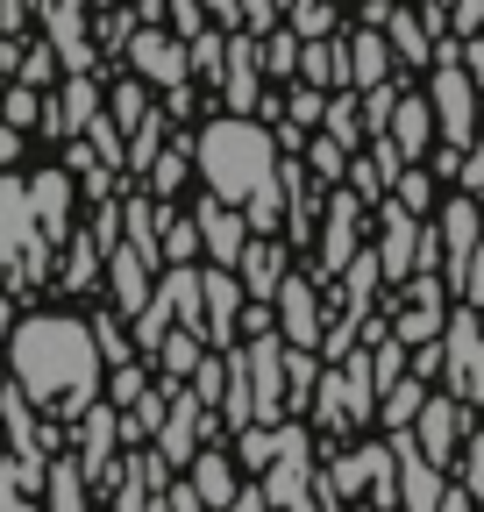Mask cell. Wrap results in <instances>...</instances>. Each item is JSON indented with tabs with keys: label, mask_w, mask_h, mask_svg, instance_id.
<instances>
[{
	"label": "cell",
	"mask_w": 484,
	"mask_h": 512,
	"mask_svg": "<svg viewBox=\"0 0 484 512\" xmlns=\"http://www.w3.org/2000/svg\"><path fill=\"white\" fill-rule=\"evenodd\" d=\"M321 107H328V93H321V86H299V93H292V128H314V121H321Z\"/></svg>",
	"instance_id": "f5cc1de1"
},
{
	"label": "cell",
	"mask_w": 484,
	"mask_h": 512,
	"mask_svg": "<svg viewBox=\"0 0 484 512\" xmlns=\"http://www.w3.org/2000/svg\"><path fill=\"white\" fill-rule=\"evenodd\" d=\"M235 278H242V292H250V299H271L278 278H285V249H278V235H250V242H242Z\"/></svg>",
	"instance_id": "d4e9b609"
},
{
	"label": "cell",
	"mask_w": 484,
	"mask_h": 512,
	"mask_svg": "<svg viewBox=\"0 0 484 512\" xmlns=\"http://www.w3.org/2000/svg\"><path fill=\"white\" fill-rule=\"evenodd\" d=\"M242 363H250V413H257V427H278V420H292L285 413V335H250L242 342Z\"/></svg>",
	"instance_id": "52a82bcc"
},
{
	"label": "cell",
	"mask_w": 484,
	"mask_h": 512,
	"mask_svg": "<svg viewBox=\"0 0 484 512\" xmlns=\"http://www.w3.org/2000/svg\"><path fill=\"white\" fill-rule=\"evenodd\" d=\"M228 512H271V498H264V484H250V491H235V498H228Z\"/></svg>",
	"instance_id": "6f0895ef"
},
{
	"label": "cell",
	"mask_w": 484,
	"mask_h": 512,
	"mask_svg": "<svg viewBox=\"0 0 484 512\" xmlns=\"http://www.w3.org/2000/svg\"><path fill=\"white\" fill-rule=\"evenodd\" d=\"M200 441H221V420L193 399V384H178V377H171V399H164V420H157L150 448H157V456L171 463V477H178V470L200 456Z\"/></svg>",
	"instance_id": "5b68a950"
},
{
	"label": "cell",
	"mask_w": 484,
	"mask_h": 512,
	"mask_svg": "<svg viewBox=\"0 0 484 512\" xmlns=\"http://www.w3.org/2000/svg\"><path fill=\"white\" fill-rule=\"evenodd\" d=\"M186 384H193V399L214 413V406H221V384H228V356H221V349H207V356L193 363V377H186Z\"/></svg>",
	"instance_id": "74e56055"
},
{
	"label": "cell",
	"mask_w": 484,
	"mask_h": 512,
	"mask_svg": "<svg viewBox=\"0 0 484 512\" xmlns=\"http://www.w3.org/2000/svg\"><path fill=\"white\" fill-rule=\"evenodd\" d=\"M93 264H100V242H93V235H72V264H65V285H72V292H86V285H93Z\"/></svg>",
	"instance_id": "7dc6e473"
},
{
	"label": "cell",
	"mask_w": 484,
	"mask_h": 512,
	"mask_svg": "<svg viewBox=\"0 0 484 512\" xmlns=\"http://www.w3.org/2000/svg\"><path fill=\"white\" fill-rule=\"evenodd\" d=\"M29 214H36V235L65 242L72 235V178L65 171H36L29 178Z\"/></svg>",
	"instance_id": "7402d4cb"
},
{
	"label": "cell",
	"mask_w": 484,
	"mask_h": 512,
	"mask_svg": "<svg viewBox=\"0 0 484 512\" xmlns=\"http://www.w3.org/2000/svg\"><path fill=\"white\" fill-rule=\"evenodd\" d=\"M257 57H264V72H285V79H292V64H299V36H292V29H271V36L257 43Z\"/></svg>",
	"instance_id": "bcb514c9"
},
{
	"label": "cell",
	"mask_w": 484,
	"mask_h": 512,
	"mask_svg": "<svg viewBox=\"0 0 484 512\" xmlns=\"http://www.w3.org/2000/svg\"><path fill=\"white\" fill-rule=\"evenodd\" d=\"M456 299H463V306H484V242L470 249V264H463V278H456Z\"/></svg>",
	"instance_id": "f907efd6"
},
{
	"label": "cell",
	"mask_w": 484,
	"mask_h": 512,
	"mask_svg": "<svg viewBox=\"0 0 484 512\" xmlns=\"http://www.w3.org/2000/svg\"><path fill=\"white\" fill-rule=\"evenodd\" d=\"M413 377H420V384L442 377V335H435V342H413Z\"/></svg>",
	"instance_id": "db71d44e"
},
{
	"label": "cell",
	"mask_w": 484,
	"mask_h": 512,
	"mask_svg": "<svg viewBox=\"0 0 484 512\" xmlns=\"http://www.w3.org/2000/svg\"><path fill=\"white\" fill-rule=\"evenodd\" d=\"M342 164H349V150H342V143H328V136L307 150V171H314V178H342Z\"/></svg>",
	"instance_id": "816d5d0a"
},
{
	"label": "cell",
	"mask_w": 484,
	"mask_h": 512,
	"mask_svg": "<svg viewBox=\"0 0 484 512\" xmlns=\"http://www.w3.org/2000/svg\"><path fill=\"white\" fill-rule=\"evenodd\" d=\"M271 456H278V427H257L250 420V427L235 434V470H264Z\"/></svg>",
	"instance_id": "8d00e7d4"
},
{
	"label": "cell",
	"mask_w": 484,
	"mask_h": 512,
	"mask_svg": "<svg viewBox=\"0 0 484 512\" xmlns=\"http://www.w3.org/2000/svg\"><path fill=\"white\" fill-rule=\"evenodd\" d=\"M79 8H86V0H50V36H57V50H65L72 72H86V64H93L86 29H79Z\"/></svg>",
	"instance_id": "4dcf8cb0"
},
{
	"label": "cell",
	"mask_w": 484,
	"mask_h": 512,
	"mask_svg": "<svg viewBox=\"0 0 484 512\" xmlns=\"http://www.w3.org/2000/svg\"><path fill=\"white\" fill-rule=\"evenodd\" d=\"M50 79H57V50H50V43H29V50H15V86H36V93H43Z\"/></svg>",
	"instance_id": "f35d334b"
},
{
	"label": "cell",
	"mask_w": 484,
	"mask_h": 512,
	"mask_svg": "<svg viewBox=\"0 0 484 512\" xmlns=\"http://www.w3.org/2000/svg\"><path fill=\"white\" fill-rule=\"evenodd\" d=\"M257 79H264L257 36H250V29H235L228 50H221V93H228V114H257Z\"/></svg>",
	"instance_id": "2e32d148"
},
{
	"label": "cell",
	"mask_w": 484,
	"mask_h": 512,
	"mask_svg": "<svg viewBox=\"0 0 484 512\" xmlns=\"http://www.w3.org/2000/svg\"><path fill=\"white\" fill-rule=\"evenodd\" d=\"M43 512H86V477H79V456L43 463Z\"/></svg>",
	"instance_id": "f1b7e54d"
},
{
	"label": "cell",
	"mask_w": 484,
	"mask_h": 512,
	"mask_svg": "<svg viewBox=\"0 0 484 512\" xmlns=\"http://www.w3.org/2000/svg\"><path fill=\"white\" fill-rule=\"evenodd\" d=\"M171 320H178V313H171V299H164V285H150V306H143V313L129 320V328H136V342H143V349H157V342H164V328H171Z\"/></svg>",
	"instance_id": "ab89813d"
},
{
	"label": "cell",
	"mask_w": 484,
	"mask_h": 512,
	"mask_svg": "<svg viewBox=\"0 0 484 512\" xmlns=\"http://www.w3.org/2000/svg\"><path fill=\"white\" fill-rule=\"evenodd\" d=\"M442 377L463 406H484V328H477V306H449L442 313Z\"/></svg>",
	"instance_id": "8992f818"
},
{
	"label": "cell",
	"mask_w": 484,
	"mask_h": 512,
	"mask_svg": "<svg viewBox=\"0 0 484 512\" xmlns=\"http://www.w3.org/2000/svg\"><path fill=\"white\" fill-rule=\"evenodd\" d=\"M314 384H321V356H314V349H292V342H285V413L314 406Z\"/></svg>",
	"instance_id": "1f68e13d"
},
{
	"label": "cell",
	"mask_w": 484,
	"mask_h": 512,
	"mask_svg": "<svg viewBox=\"0 0 484 512\" xmlns=\"http://www.w3.org/2000/svg\"><path fill=\"white\" fill-rule=\"evenodd\" d=\"M107 107H114L107 121L121 128V136H129V128H143V114H150V100H143V79H136V86H114V100H107Z\"/></svg>",
	"instance_id": "ee69618b"
},
{
	"label": "cell",
	"mask_w": 484,
	"mask_h": 512,
	"mask_svg": "<svg viewBox=\"0 0 484 512\" xmlns=\"http://www.w3.org/2000/svg\"><path fill=\"white\" fill-rule=\"evenodd\" d=\"M93 114H100V86H93L86 72H72V79H65V100L50 107V128H57V136H79Z\"/></svg>",
	"instance_id": "484cf974"
},
{
	"label": "cell",
	"mask_w": 484,
	"mask_h": 512,
	"mask_svg": "<svg viewBox=\"0 0 484 512\" xmlns=\"http://www.w3.org/2000/svg\"><path fill=\"white\" fill-rule=\"evenodd\" d=\"M314 413L328 434H349L378 413V384H371V349H349L342 363H321V384H314Z\"/></svg>",
	"instance_id": "3957f363"
},
{
	"label": "cell",
	"mask_w": 484,
	"mask_h": 512,
	"mask_svg": "<svg viewBox=\"0 0 484 512\" xmlns=\"http://www.w3.org/2000/svg\"><path fill=\"white\" fill-rule=\"evenodd\" d=\"M385 43H392V57H406V64H435V36L420 29V15H406V8H385Z\"/></svg>",
	"instance_id": "83f0119b"
},
{
	"label": "cell",
	"mask_w": 484,
	"mask_h": 512,
	"mask_svg": "<svg viewBox=\"0 0 484 512\" xmlns=\"http://www.w3.org/2000/svg\"><path fill=\"white\" fill-rule=\"evenodd\" d=\"M8 370L15 384L29 392L36 413L50 420H79L93 399H100V349H93V328L86 320H65V313H29L15 320V335H8Z\"/></svg>",
	"instance_id": "6da1fadb"
},
{
	"label": "cell",
	"mask_w": 484,
	"mask_h": 512,
	"mask_svg": "<svg viewBox=\"0 0 484 512\" xmlns=\"http://www.w3.org/2000/svg\"><path fill=\"white\" fill-rule=\"evenodd\" d=\"M43 8H50V0H43Z\"/></svg>",
	"instance_id": "be15d7a7"
},
{
	"label": "cell",
	"mask_w": 484,
	"mask_h": 512,
	"mask_svg": "<svg viewBox=\"0 0 484 512\" xmlns=\"http://www.w3.org/2000/svg\"><path fill=\"white\" fill-rule=\"evenodd\" d=\"M435 228H442V264H449V278H442V285H456V278H463V264H470V249L484 242V207L463 192V200H449V207L435 214Z\"/></svg>",
	"instance_id": "ac0fdd59"
},
{
	"label": "cell",
	"mask_w": 484,
	"mask_h": 512,
	"mask_svg": "<svg viewBox=\"0 0 484 512\" xmlns=\"http://www.w3.org/2000/svg\"><path fill=\"white\" fill-rule=\"evenodd\" d=\"M342 43V86L349 93H371V86H385L392 79V43H385V29H371V22H363V29H349V36H335Z\"/></svg>",
	"instance_id": "5bb4252c"
},
{
	"label": "cell",
	"mask_w": 484,
	"mask_h": 512,
	"mask_svg": "<svg viewBox=\"0 0 484 512\" xmlns=\"http://www.w3.org/2000/svg\"><path fill=\"white\" fill-rule=\"evenodd\" d=\"M271 306H278V335L292 342V349H321V328H328V306H321V285L314 278H278V292H271Z\"/></svg>",
	"instance_id": "9c48e42d"
},
{
	"label": "cell",
	"mask_w": 484,
	"mask_h": 512,
	"mask_svg": "<svg viewBox=\"0 0 484 512\" xmlns=\"http://www.w3.org/2000/svg\"><path fill=\"white\" fill-rule=\"evenodd\" d=\"M164 512H207V505H200V491H193L186 477H171V491H164Z\"/></svg>",
	"instance_id": "9f6ffc18"
},
{
	"label": "cell",
	"mask_w": 484,
	"mask_h": 512,
	"mask_svg": "<svg viewBox=\"0 0 484 512\" xmlns=\"http://www.w3.org/2000/svg\"><path fill=\"white\" fill-rule=\"evenodd\" d=\"M299 43H314V36H335V8L328 0H292V22H285Z\"/></svg>",
	"instance_id": "60d3db41"
},
{
	"label": "cell",
	"mask_w": 484,
	"mask_h": 512,
	"mask_svg": "<svg viewBox=\"0 0 484 512\" xmlns=\"http://www.w3.org/2000/svg\"><path fill=\"white\" fill-rule=\"evenodd\" d=\"M299 86H321V93H335L342 86V43L335 36H314V43H299Z\"/></svg>",
	"instance_id": "4316f807"
},
{
	"label": "cell",
	"mask_w": 484,
	"mask_h": 512,
	"mask_svg": "<svg viewBox=\"0 0 484 512\" xmlns=\"http://www.w3.org/2000/svg\"><path fill=\"white\" fill-rule=\"evenodd\" d=\"M264 328H271V299H257L250 313H242V335H264Z\"/></svg>",
	"instance_id": "680465c9"
},
{
	"label": "cell",
	"mask_w": 484,
	"mask_h": 512,
	"mask_svg": "<svg viewBox=\"0 0 484 512\" xmlns=\"http://www.w3.org/2000/svg\"><path fill=\"white\" fill-rule=\"evenodd\" d=\"M378 221H385L378 271H385V285H406V278H413V242H420V221H413L399 200H385V207H378Z\"/></svg>",
	"instance_id": "ffe728a7"
},
{
	"label": "cell",
	"mask_w": 484,
	"mask_h": 512,
	"mask_svg": "<svg viewBox=\"0 0 484 512\" xmlns=\"http://www.w3.org/2000/svg\"><path fill=\"white\" fill-rule=\"evenodd\" d=\"M456 178H463V192H484V136L470 143V157L456 164Z\"/></svg>",
	"instance_id": "11a10c76"
},
{
	"label": "cell",
	"mask_w": 484,
	"mask_h": 512,
	"mask_svg": "<svg viewBox=\"0 0 484 512\" xmlns=\"http://www.w3.org/2000/svg\"><path fill=\"white\" fill-rule=\"evenodd\" d=\"M157 256H171V264H193V256H200V228H193V214L157 207Z\"/></svg>",
	"instance_id": "d6a6232c"
},
{
	"label": "cell",
	"mask_w": 484,
	"mask_h": 512,
	"mask_svg": "<svg viewBox=\"0 0 484 512\" xmlns=\"http://www.w3.org/2000/svg\"><path fill=\"white\" fill-rule=\"evenodd\" d=\"M392 484H399V512H435V505H442V491H449L442 463L420 456L413 427H392Z\"/></svg>",
	"instance_id": "ba28073f"
},
{
	"label": "cell",
	"mask_w": 484,
	"mask_h": 512,
	"mask_svg": "<svg viewBox=\"0 0 484 512\" xmlns=\"http://www.w3.org/2000/svg\"><path fill=\"white\" fill-rule=\"evenodd\" d=\"M193 228H200V249L214 256V264H228L235 271V256H242V242H250V221H242V207H228V200H200V214H193Z\"/></svg>",
	"instance_id": "d6986e66"
},
{
	"label": "cell",
	"mask_w": 484,
	"mask_h": 512,
	"mask_svg": "<svg viewBox=\"0 0 484 512\" xmlns=\"http://www.w3.org/2000/svg\"><path fill=\"white\" fill-rule=\"evenodd\" d=\"M8 128H29V121H43V100H36V86H8Z\"/></svg>",
	"instance_id": "681fc988"
},
{
	"label": "cell",
	"mask_w": 484,
	"mask_h": 512,
	"mask_svg": "<svg viewBox=\"0 0 484 512\" xmlns=\"http://www.w3.org/2000/svg\"><path fill=\"white\" fill-rule=\"evenodd\" d=\"M150 356H157V370H164V377H178V384H186V377H193V363L207 356V342H200L193 328H178V320H171V328H164V342H157Z\"/></svg>",
	"instance_id": "f546056e"
},
{
	"label": "cell",
	"mask_w": 484,
	"mask_h": 512,
	"mask_svg": "<svg viewBox=\"0 0 484 512\" xmlns=\"http://www.w3.org/2000/svg\"><path fill=\"white\" fill-rule=\"evenodd\" d=\"M385 143H392L406 164L428 157V150H435V107L413 100V93H399V107H392V121H385Z\"/></svg>",
	"instance_id": "cb8c5ba5"
},
{
	"label": "cell",
	"mask_w": 484,
	"mask_h": 512,
	"mask_svg": "<svg viewBox=\"0 0 484 512\" xmlns=\"http://www.w3.org/2000/svg\"><path fill=\"white\" fill-rule=\"evenodd\" d=\"M164 399H171V377H164V384H150L136 406H121V441H150V434H157V420H164Z\"/></svg>",
	"instance_id": "836d02e7"
},
{
	"label": "cell",
	"mask_w": 484,
	"mask_h": 512,
	"mask_svg": "<svg viewBox=\"0 0 484 512\" xmlns=\"http://www.w3.org/2000/svg\"><path fill=\"white\" fill-rule=\"evenodd\" d=\"M0 271H36V214L22 178H0Z\"/></svg>",
	"instance_id": "7c38bea8"
},
{
	"label": "cell",
	"mask_w": 484,
	"mask_h": 512,
	"mask_svg": "<svg viewBox=\"0 0 484 512\" xmlns=\"http://www.w3.org/2000/svg\"><path fill=\"white\" fill-rule=\"evenodd\" d=\"M420 399H428V384H420V377L406 370V377L392 384V392L378 399V420H385V427H413V413H420Z\"/></svg>",
	"instance_id": "d590c367"
},
{
	"label": "cell",
	"mask_w": 484,
	"mask_h": 512,
	"mask_svg": "<svg viewBox=\"0 0 484 512\" xmlns=\"http://www.w3.org/2000/svg\"><path fill=\"white\" fill-rule=\"evenodd\" d=\"M392 200H399L406 214H428V200H435V185H428V171H406V164H399V192H392Z\"/></svg>",
	"instance_id": "c3c4849f"
},
{
	"label": "cell",
	"mask_w": 484,
	"mask_h": 512,
	"mask_svg": "<svg viewBox=\"0 0 484 512\" xmlns=\"http://www.w3.org/2000/svg\"><path fill=\"white\" fill-rule=\"evenodd\" d=\"M442 292H449V285H442L435 271H413V278H406V306H399V328H392L406 349L442 335V313H449V299H442Z\"/></svg>",
	"instance_id": "9a60e30c"
},
{
	"label": "cell",
	"mask_w": 484,
	"mask_h": 512,
	"mask_svg": "<svg viewBox=\"0 0 484 512\" xmlns=\"http://www.w3.org/2000/svg\"><path fill=\"white\" fill-rule=\"evenodd\" d=\"M143 392H150V370H143L136 356H129V363H114V384H107V406L121 413V406H136Z\"/></svg>",
	"instance_id": "b9f144b4"
},
{
	"label": "cell",
	"mask_w": 484,
	"mask_h": 512,
	"mask_svg": "<svg viewBox=\"0 0 484 512\" xmlns=\"http://www.w3.org/2000/svg\"><path fill=\"white\" fill-rule=\"evenodd\" d=\"M463 434H470V406L449 392V399H420V413H413V441H420V456L428 463H456V448H463Z\"/></svg>",
	"instance_id": "8fae6325"
},
{
	"label": "cell",
	"mask_w": 484,
	"mask_h": 512,
	"mask_svg": "<svg viewBox=\"0 0 484 512\" xmlns=\"http://www.w3.org/2000/svg\"><path fill=\"white\" fill-rule=\"evenodd\" d=\"M200 8L221 22V29H235V15H242V0H200Z\"/></svg>",
	"instance_id": "91938a15"
},
{
	"label": "cell",
	"mask_w": 484,
	"mask_h": 512,
	"mask_svg": "<svg viewBox=\"0 0 484 512\" xmlns=\"http://www.w3.org/2000/svg\"><path fill=\"white\" fill-rule=\"evenodd\" d=\"M292 512H314V505H292Z\"/></svg>",
	"instance_id": "6125c7cd"
},
{
	"label": "cell",
	"mask_w": 484,
	"mask_h": 512,
	"mask_svg": "<svg viewBox=\"0 0 484 512\" xmlns=\"http://www.w3.org/2000/svg\"><path fill=\"white\" fill-rule=\"evenodd\" d=\"M93 328V349H100V363L114 370V363H129V342H121V313H100V320H86Z\"/></svg>",
	"instance_id": "f6af8a7d"
},
{
	"label": "cell",
	"mask_w": 484,
	"mask_h": 512,
	"mask_svg": "<svg viewBox=\"0 0 484 512\" xmlns=\"http://www.w3.org/2000/svg\"><path fill=\"white\" fill-rule=\"evenodd\" d=\"M107 285H114V313L136 320L150 306V264L129 249V242H107Z\"/></svg>",
	"instance_id": "603a6c76"
},
{
	"label": "cell",
	"mask_w": 484,
	"mask_h": 512,
	"mask_svg": "<svg viewBox=\"0 0 484 512\" xmlns=\"http://www.w3.org/2000/svg\"><path fill=\"white\" fill-rule=\"evenodd\" d=\"M428 107H435V136H442L449 150H470V143H477V86H470L463 64H456V43H449V36L435 43V86H428Z\"/></svg>",
	"instance_id": "277c9868"
},
{
	"label": "cell",
	"mask_w": 484,
	"mask_h": 512,
	"mask_svg": "<svg viewBox=\"0 0 484 512\" xmlns=\"http://www.w3.org/2000/svg\"><path fill=\"white\" fill-rule=\"evenodd\" d=\"M200 306H207V349H235V313H242V278L228 264L200 271Z\"/></svg>",
	"instance_id": "e0dca14e"
},
{
	"label": "cell",
	"mask_w": 484,
	"mask_h": 512,
	"mask_svg": "<svg viewBox=\"0 0 484 512\" xmlns=\"http://www.w3.org/2000/svg\"><path fill=\"white\" fill-rule=\"evenodd\" d=\"M321 128H328V143H342V150H356V143H363V121H356V93H349V86H335V93H328Z\"/></svg>",
	"instance_id": "e575fe53"
},
{
	"label": "cell",
	"mask_w": 484,
	"mask_h": 512,
	"mask_svg": "<svg viewBox=\"0 0 484 512\" xmlns=\"http://www.w3.org/2000/svg\"><path fill=\"white\" fill-rule=\"evenodd\" d=\"M15 150H22V128L0 121V164H15Z\"/></svg>",
	"instance_id": "94428289"
},
{
	"label": "cell",
	"mask_w": 484,
	"mask_h": 512,
	"mask_svg": "<svg viewBox=\"0 0 484 512\" xmlns=\"http://www.w3.org/2000/svg\"><path fill=\"white\" fill-rule=\"evenodd\" d=\"M456 470H463V491L484 505V427H470V434H463V448H456Z\"/></svg>",
	"instance_id": "7bdbcfd3"
},
{
	"label": "cell",
	"mask_w": 484,
	"mask_h": 512,
	"mask_svg": "<svg viewBox=\"0 0 484 512\" xmlns=\"http://www.w3.org/2000/svg\"><path fill=\"white\" fill-rule=\"evenodd\" d=\"M121 50H129V64H136V79L143 86H186V72H193V57H186V43L178 36H164V29H129L121 36Z\"/></svg>",
	"instance_id": "30bf717a"
},
{
	"label": "cell",
	"mask_w": 484,
	"mask_h": 512,
	"mask_svg": "<svg viewBox=\"0 0 484 512\" xmlns=\"http://www.w3.org/2000/svg\"><path fill=\"white\" fill-rule=\"evenodd\" d=\"M186 484L200 491V505H207V512H228V498H235V448L200 441V456L186 463Z\"/></svg>",
	"instance_id": "44dd1931"
},
{
	"label": "cell",
	"mask_w": 484,
	"mask_h": 512,
	"mask_svg": "<svg viewBox=\"0 0 484 512\" xmlns=\"http://www.w3.org/2000/svg\"><path fill=\"white\" fill-rule=\"evenodd\" d=\"M193 171L207 178L214 200L242 207L278 178V136L264 121H250V114H221V121H207L193 136Z\"/></svg>",
	"instance_id": "7a4b0ae2"
},
{
	"label": "cell",
	"mask_w": 484,
	"mask_h": 512,
	"mask_svg": "<svg viewBox=\"0 0 484 512\" xmlns=\"http://www.w3.org/2000/svg\"><path fill=\"white\" fill-rule=\"evenodd\" d=\"M363 192H335L328 214H321V278H342V264L363 249Z\"/></svg>",
	"instance_id": "4fadbf2b"
}]
</instances>
